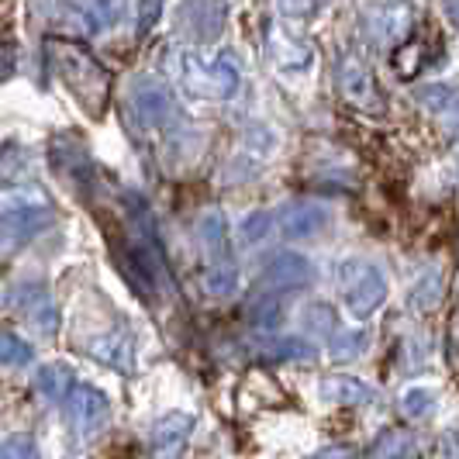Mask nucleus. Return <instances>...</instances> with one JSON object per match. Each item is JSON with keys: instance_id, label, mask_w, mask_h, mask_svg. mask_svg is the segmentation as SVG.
Returning a JSON list of instances; mask_svg holds the SVG:
<instances>
[{"instance_id": "f257e3e1", "label": "nucleus", "mask_w": 459, "mask_h": 459, "mask_svg": "<svg viewBox=\"0 0 459 459\" xmlns=\"http://www.w3.org/2000/svg\"><path fill=\"white\" fill-rule=\"evenodd\" d=\"M169 69L190 97L231 100L242 91V73H238V63L231 52H204L197 46L177 48L169 56Z\"/></svg>"}, {"instance_id": "f03ea898", "label": "nucleus", "mask_w": 459, "mask_h": 459, "mask_svg": "<svg viewBox=\"0 0 459 459\" xmlns=\"http://www.w3.org/2000/svg\"><path fill=\"white\" fill-rule=\"evenodd\" d=\"M48 56H52V66L63 76L69 93L80 100V108L93 117L100 115L104 104H108V73H104V66L93 59L87 48L69 42V39H52Z\"/></svg>"}, {"instance_id": "7ed1b4c3", "label": "nucleus", "mask_w": 459, "mask_h": 459, "mask_svg": "<svg viewBox=\"0 0 459 459\" xmlns=\"http://www.w3.org/2000/svg\"><path fill=\"white\" fill-rule=\"evenodd\" d=\"M335 283H339L345 311L356 322L373 318L387 304V298H391V280H387V273L377 263L356 259V255H349V259H342L335 266Z\"/></svg>"}, {"instance_id": "20e7f679", "label": "nucleus", "mask_w": 459, "mask_h": 459, "mask_svg": "<svg viewBox=\"0 0 459 459\" xmlns=\"http://www.w3.org/2000/svg\"><path fill=\"white\" fill-rule=\"evenodd\" d=\"M128 115L135 121L142 132H160L169 135L177 125H180V104H177V93L169 91V83L160 76H149L142 73L128 83Z\"/></svg>"}, {"instance_id": "39448f33", "label": "nucleus", "mask_w": 459, "mask_h": 459, "mask_svg": "<svg viewBox=\"0 0 459 459\" xmlns=\"http://www.w3.org/2000/svg\"><path fill=\"white\" fill-rule=\"evenodd\" d=\"M69 404V421H73V432L80 438H93L111 418V394L100 391L97 384H73V391L66 397Z\"/></svg>"}, {"instance_id": "423d86ee", "label": "nucleus", "mask_w": 459, "mask_h": 459, "mask_svg": "<svg viewBox=\"0 0 459 459\" xmlns=\"http://www.w3.org/2000/svg\"><path fill=\"white\" fill-rule=\"evenodd\" d=\"M335 80H339V91L349 104H356V108H363V111H380L384 108V100H380V91H377V80H373V73L369 66L363 63V56L359 52H342L339 56V63H335Z\"/></svg>"}, {"instance_id": "0eeeda50", "label": "nucleus", "mask_w": 459, "mask_h": 459, "mask_svg": "<svg viewBox=\"0 0 459 459\" xmlns=\"http://www.w3.org/2000/svg\"><path fill=\"white\" fill-rule=\"evenodd\" d=\"M418 22V11L408 0H384L367 11V31L380 46H401L408 42Z\"/></svg>"}, {"instance_id": "6e6552de", "label": "nucleus", "mask_w": 459, "mask_h": 459, "mask_svg": "<svg viewBox=\"0 0 459 459\" xmlns=\"http://www.w3.org/2000/svg\"><path fill=\"white\" fill-rule=\"evenodd\" d=\"M259 283H263V294H290L300 287H311L315 263L304 253H276L259 270Z\"/></svg>"}, {"instance_id": "1a4fd4ad", "label": "nucleus", "mask_w": 459, "mask_h": 459, "mask_svg": "<svg viewBox=\"0 0 459 459\" xmlns=\"http://www.w3.org/2000/svg\"><path fill=\"white\" fill-rule=\"evenodd\" d=\"M332 225V211L318 201H290L276 211V229L290 242H311Z\"/></svg>"}, {"instance_id": "9d476101", "label": "nucleus", "mask_w": 459, "mask_h": 459, "mask_svg": "<svg viewBox=\"0 0 459 459\" xmlns=\"http://www.w3.org/2000/svg\"><path fill=\"white\" fill-rule=\"evenodd\" d=\"M56 211L52 207H22V211H4L0 214V253H18L31 238H39L52 229Z\"/></svg>"}, {"instance_id": "9b49d317", "label": "nucleus", "mask_w": 459, "mask_h": 459, "mask_svg": "<svg viewBox=\"0 0 459 459\" xmlns=\"http://www.w3.org/2000/svg\"><path fill=\"white\" fill-rule=\"evenodd\" d=\"M83 352L91 356L93 363L115 369L121 377H128V373L138 369V349L128 332H97V335H87L83 339Z\"/></svg>"}, {"instance_id": "f8f14e48", "label": "nucleus", "mask_w": 459, "mask_h": 459, "mask_svg": "<svg viewBox=\"0 0 459 459\" xmlns=\"http://www.w3.org/2000/svg\"><path fill=\"white\" fill-rule=\"evenodd\" d=\"M197 238H201V249H204L207 270H231L235 259H231V235L229 221L218 207H211L201 214L197 221Z\"/></svg>"}, {"instance_id": "ddd939ff", "label": "nucleus", "mask_w": 459, "mask_h": 459, "mask_svg": "<svg viewBox=\"0 0 459 459\" xmlns=\"http://www.w3.org/2000/svg\"><path fill=\"white\" fill-rule=\"evenodd\" d=\"M14 298H18V307H22V315L28 318V325L39 335L52 339L59 332V307H56V300L48 298V290L42 283H22Z\"/></svg>"}, {"instance_id": "4468645a", "label": "nucleus", "mask_w": 459, "mask_h": 459, "mask_svg": "<svg viewBox=\"0 0 459 459\" xmlns=\"http://www.w3.org/2000/svg\"><path fill=\"white\" fill-rule=\"evenodd\" d=\"M180 28L194 42H211L225 28V0H184Z\"/></svg>"}, {"instance_id": "2eb2a0df", "label": "nucleus", "mask_w": 459, "mask_h": 459, "mask_svg": "<svg viewBox=\"0 0 459 459\" xmlns=\"http://www.w3.org/2000/svg\"><path fill=\"white\" fill-rule=\"evenodd\" d=\"M318 397L325 404H369L377 401V387L356 373H332L318 384Z\"/></svg>"}, {"instance_id": "dca6fc26", "label": "nucleus", "mask_w": 459, "mask_h": 459, "mask_svg": "<svg viewBox=\"0 0 459 459\" xmlns=\"http://www.w3.org/2000/svg\"><path fill=\"white\" fill-rule=\"evenodd\" d=\"M273 152H276V135H270L266 128H255L253 135L242 138V145H238V152H235V160H231V166H229L231 180L255 177V169L270 160Z\"/></svg>"}, {"instance_id": "f3484780", "label": "nucleus", "mask_w": 459, "mask_h": 459, "mask_svg": "<svg viewBox=\"0 0 459 459\" xmlns=\"http://www.w3.org/2000/svg\"><path fill=\"white\" fill-rule=\"evenodd\" d=\"M266 48H270L273 66L283 69V73H307L311 63H315L311 46H307V42H300V39H294V35H287V31H280V28L270 31Z\"/></svg>"}, {"instance_id": "a211bd4d", "label": "nucleus", "mask_w": 459, "mask_h": 459, "mask_svg": "<svg viewBox=\"0 0 459 459\" xmlns=\"http://www.w3.org/2000/svg\"><path fill=\"white\" fill-rule=\"evenodd\" d=\"M194 429H197V418L186 411H166L162 418H156L152 421V432H149V438H152V446L156 449H184V442L190 436H194Z\"/></svg>"}, {"instance_id": "6ab92c4d", "label": "nucleus", "mask_w": 459, "mask_h": 459, "mask_svg": "<svg viewBox=\"0 0 459 459\" xmlns=\"http://www.w3.org/2000/svg\"><path fill=\"white\" fill-rule=\"evenodd\" d=\"M73 384H76V373L63 359H52V363H42V367L35 369V391L42 394L46 401H52V404L66 401Z\"/></svg>"}, {"instance_id": "aec40b11", "label": "nucleus", "mask_w": 459, "mask_h": 459, "mask_svg": "<svg viewBox=\"0 0 459 459\" xmlns=\"http://www.w3.org/2000/svg\"><path fill=\"white\" fill-rule=\"evenodd\" d=\"M48 160L52 166L63 173V177H76V180H91L93 177V166H91V156H87V149H83V142L76 145H63V142H56L52 149H48Z\"/></svg>"}, {"instance_id": "412c9836", "label": "nucleus", "mask_w": 459, "mask_h": 459, "mask_svg": "<svg viewBox=\"0 0 459 459\" xmlns=\"http://www.w3.org/2000/svg\"><path fill=\"white\" fill-rule=\"evenodd\" d=\"M300 328L311 335V339H332L339 332V318H335V307L325 304V300H311L300 307Z\"/></svg>"}, {"instance_id": "4be33fe9", "label": "nucleus", "mask_w": 459, "mask_h": 459, "mask_svg": "<svg viewBox=\"0 0 459 459\" xmlns=\"http://www.w3.org/2000/svg\"><path fill=\"white\" fill-rule=\"evenodd\" d=\"M22 207H52L42 184H4L0 186V214L4 211H22Z\"/></svg>"}, {"instance_id": "5701e85b", "label": "nucleus", "mask_w": 459, "mask_h": 459, "mask_svg": "<svg viewBox=\"0 0 459 459\" xmlns=\"http://www.w3.org/2000/svg\"><path fill=\"white\" fill-rule=\"evenodd\" d=\"M369 349V332L367 328H339L332 339H328V356L349 363V359H359Z\"/></svg>"}, {"instance_id": "b1692460", "label": "nucleus", "mask_w": 459, "mask_h": 459, "mask_svg": "<svg viewBox=\"0 0 459 459\" xmlns=\"http://www.w3.org/2000/svg\"><path fill=\"white\" fill-rule=\"evenodd\" d=\"M438 408V391L429 387V384H411L401 394V411L408 414L411 421H421Z\"/></svg>"}, {"instance_id": "393cba45", "label": "nucleus", "mask_w": 459, "mask_h": 459, "mask_svg": "<svg viewBox=\"0 0 459 459\" xmlns=\"http://www.w3.org/2000/svg\"><path fill=\"white\" fill-rule=\"evenodd\" d=\"M411 449H414V442L408 432L387 429V432H380L377 442L369 446L367 459H411Z\"/></svg>"}, {"instance_id": "a878e982", "label": "nucleus", "mask_w": 459, "mask_h": 459, "mask_svg": "<svg viewBox=\"0 0 459 459\" xmlns=\"http://www.w3.org/2000/svg\"><path fill=\"white\" fill-rule=\"evenodd\" d=\"M438 300H442V273L438 270H425L411 283V290H408V307L429 311V307H436Z\"/></svg>"}, {"instance_id": "bb28decb", "label": "nucleus", "mask_w": 459, "mask_h": 459, "mask_svg": "<svg viewBox=\"0 0 459 459\" xmlns=\"http://www.w3.org/2000/svg\"><path fill=\"white\" fill-rule=\"evenodd\" d=\"M276 7H280V14L287 18V22H315V18H322L325 11L332 7V0H276Z\"/></svg>"}, {"instance_id": "cd10ccee", "label": "nucleus", "mask_w": 459, "mask_h": 459, "mask_svg": "<svg viewBox=\"0 0 459 459\" xmlns=\"http://www.w3.org/2000/svg\"><path fill=\"white\" fill-rule=\"evenodd\" d=\"M249 322L255 328H276V325L283 322V294H263L249 307Z\"/></svg>"}, {"instance_id": "c85d7f7f", "label": "nucleus", "mask_w": 459, "mask_h": 459, "mask_svg": "<svg viewBox=\"0 0 459 459\" xmlns=\"http://www.w3.org/2000/svg\"><path fill=\"white\" fill-rule=\"evenodd\" d=\"M35 359V349L18 339L14 332H0V367H28Z\"/></svg>"}, {"instance_id": "c756f323", "label": "nucleus", "mask_w": 459, "mask_h": 459, "mask_svg": "<svg viewBox=\"0 0 459 459\" xmlns=\"http://www.w3.org/2000/svg\"><path fill=\"white\" fill-rule=\"evenodd\" d=\"M418 97V104H425L432 115H453V108H456V93L453 87H446V83H432V87H418L414 91Z\"/></svg>"}, {"instance_id": "7c9ffc66", "label": "nucleus", "mask_w": 459, "mask_h": 459, "mask_svg": "<svg viewBox=\"0 0 459 459\" xmlns=\"http://www.w3.org/2000/svg\"><path fill=\"white\" fill-rule=\"evenodd\" d=\"M270 231H273V214H266V211H253L249 218H242V225H238V238H242V246H259Z\"/></svg>"}, {"instance_id": "2f4dec72", "label": "nucleus", "mask_w": 459, "mask_h": 459, "mask_svg": "<svg viewBox=\"0 0 459 459\" xmlns=\"http://www.w3.org/2000/svg\"><path fill=\"white\" fill-rule=\"evenodd\" d=\"M266 356L280 363V359H315V349L304 339H273L266 342Z\"/></svg>"}, {"instance_id": "473e14b6", "label": "nucleus", "mask_w": 459, "mask_h": 459, "mask_svg": "<svg viewBox=\"0 0 459 459\" xmlns=\"http://www.w3.org/2000/svg\"><path fill=\"white\" fill-rule=\"evenodd\" d=\"M162 11H166V0H135V35L138 39H145V35L162 22Z\"/></svg>"}, {"instance_id": "72a5a7b5", "label": "nucleus", "mask_w": 459, "mask_h": 459, "mask_svg": "<svg viewBox=\"0 0 459 459\" xmlns=\"http://www.w3.org/2000/svg\"><path fill=\"white\" fill-rule=\"evenodd\" d=\"M0 459H46V456H42L35 436H22L18 432V436H11L0 446Z\"/></svg>"}, {"instance_id": "f704fd0d", "label": "nucleus", "mask_w": 459, "mask_h": 459, "mask_svg": "<svg viewBox=\"0 0 459 459\" xmlns=\"http://www.w3.org/2000/svg\"><path fill=\"white\" fill-rule=\"evenodd\" d=\"M311 459H352V449L349 446H328V449H318Z\"/></svg>"}, {"instance_id": "c9c22d12", "label": "nucleus", "mask_w": 459, "mask_h": 459, "mask_svg": "<svg viewBox=\"0 0 459 459\" xmlns=\"http://www.w3.org/2000/svg\"><path fill=\"white\" fill-rule=\"evenodd\" d=\"M14 73V46L0 48V80H7Z\"/></svg>"}, {"instance_id": "e433bc0d", "label": "nucleus", "mask_w": 459, "mask_h": 459, "mask_svg": "<svg viewBox=\"0 0 459 459\" xmlns=\"http://www.w3.org/2000/svg\"><path fill=\"white\" fill-rule=\"evenodd\" d=\"M446 18L456 22V0H446Z\"/></svg>"}, {"instance_id": "4c0bfd02", "label": "nucleus", "mask_w": 459, "mask_h": 459, "mask_svg": "<svg viewBox=\"0 0 459 459\" xmlns=\"http://www.w3.org/2000/svg\"><path fill=\"white\" fill-rule=\"evenodd\" d=\"M156 459H162V456H156ZM166 459H177V456H166Z\"/></svg>"}, {"instance_id": "58836bf2", "label": "nucleus", "mask_w": 459, "mask_h": 459, "mask_svg": "<svg viewBox=\"0 0 459 459\" xmlns=\"http://www.w3.org/2000/svg\"><path fill=\"white\" fill-rule=\"evenodd\" d=\"M0 152H4V145H0Z\"/></svg>"}]
</instances>
